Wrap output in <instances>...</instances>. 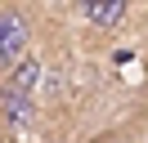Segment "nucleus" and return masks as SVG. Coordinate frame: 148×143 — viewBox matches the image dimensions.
Returning a JSON list of instances; mask_svg holds the SVG:
<instances>
[{
  "instance_id": "nucleus-1",
  "label": "nucleus",
  "mask_w": 148,
  "mask_h": 143,
  "mask_svg": "<svg viewBox=\"0 0 148 143\" xmlns=\"http://www.w3.org/2000/svg\"><path fill=\"white\" fill-rule=\"evenodd\" d=\"M36 76H40L36 63H18L14 72L0 76V116H5V125H27L32 121V107H36Z\"/></svg>"
},
{
  "instance_id": "nucleus-2",
  "label": "nucleus",
  "mask_w": 148,
  "mask_h": 143,
  "mask_svg": "<svg viewBox=\"0 0 148 143\" xmlns=\"http://www.w3.org/2000/svg\"><path fill=\"white\" fill-rule=\"evenodd\" d=\"M32 45V18L18 0H0V76L14 72L23 58H27Z\"/></svg>"
},
{
  "instance_id": "nucleus-3",
  "label": "nucleus",
  "mask_w": 148,
  "mask_h": 143,
  "mask_svg": "<svg viewBox=\"0 0 148 143\" xmlns=\"http://www.w3.org/2000/svg\"><path fill=\"white\" fill-rule=\"evenodd\" d=\"M130 5H135V0H81V14H85V22H90L94 31H117V27L126 22Z\"/></svg>"
},
{
  "instance_id": "nucleus-4",
  "label": "nucleus",
  "mask_w": 148,
  "mask_h": 143,
  "mask_svg": "<svg viewBox=\"0 0 148 143\" xmlns=\"http://www.w3.org/2000/svg\"><path fill=\"white\" fill-rule=\"evenodd\" d=\"M144 143H148V139H144Z\"/></svg>"
}]
</instances>
